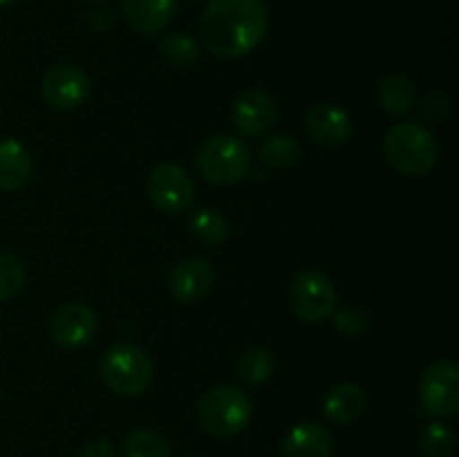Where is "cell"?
I'll use <instances>...</instances> for the list:
<instances>
[{"label":"cell","instance_id":"cell-25","mask_svg":"<svg viewBox=\"0 0 459 457\" xmlns=\"http://www.w3.org/2000/svg\"><path fill=\"white\" fill-rule=\"evenodd\" d=\"M25 285V267L13 254H0V303L9 300Z\"/></svg>","mask_w":459,"mask_h":457},{"label":"cell","instance_id":"cell-29","mask_svg":"<svg viewBox=\"0 0 459 457\" xmlns=\"http://www.w3.org/2000/svg\"><path fill=\"white\" fill-rule=\"evenodd\" d=\"M18 3V0H0V7H7V4H13Z\"/></svg>","mask_w":459,"mask_h":457},{"label":"cell","instance_id":"cell-30","mask_svg":"<svg viewBox=\"0 0 459 457\" xmlns=\"http://www.w3.org/2000/svg\"><path fill=\"white\" fill-rule=\"evenodd\" d=\"M85 3H106V0H85Z\"/></svg>","mask_w":459,"mask_h":457},{"label":"cell","instance_id":"cell-16","mask_svg":"<svg viewBox=\"0 0 459 457\" xmlns=\"http://www.w3.org/2000/svg\"><path fill=\"white\" fill-rule=\"evenodd\" d=\"M31 179L30 151L16 139H0V191H21Z\"/></svg>","mask_w":459,"mask_h":457},{"label":"cell","instance_id":"cell-10","mask_svg":"<svg viewBox=\"0 0 459 457\" xmlns=\"http://www.w3.org/2000/svg\"><path fill=\"white\" fill-rule=\"evenodd\" d=\"M97 314L83 303H67L52 316L49 334L54 343L65 349H76L88 345L97 334Z\"/></svg>","mask_w":459,"mask_h":457},{"label":"cell","instance_id":"cell-19","mask_svg":"<svg viewBox=\"0 0 459 457\" xmlns=\"http://www.w3.org/2000/svg\"><path fill=\"white\" fill-rule=\"evenodd\" d=\"M200 43L193 36L184 34V31H175V34L164 36L160 40V54L175 67H193L200 58Z\"/></svg>","mask_w":459,"mask_h":457},{"label":"cell","instance_id":"cell-17","mask_svg":"<svg viewBox=\"0 0 459 457\" xmlns=\"http://www.w3.org/2000/svg\"><path fill=\"white\" fill-rule=\"evenodd\" d=\"M363 408H366V392L350 381L332 385L330 392L325 394V401H323L327 419L334 421V424H352L361 417Z\"/></svg>","mask_w":459,"mask_h":457},{"label":"cell","instance_id":"cell-22","mask_svg":"<svg viewBox=\"0 0 459 457\" xmlns=\"http://www.w3.org/2000/svg\"><path fill=\"white\" fill-rule=\"evenodd\" d=\"M273 372V357L267 348L255 345L242 352L240 361H238V376L245 381L247 385H260L272 376Z\"/></svg>","mask_w":459,"mask_h":457},{"label":"cell","instance_id":"cell-4","mask_svg":"<svg viewBox=\"0 0 459 457\" xmlns=\"http://www.w3.org/2000/svg\"><path fill=\"white\" fill-rule=\"evenodd\" d=\"M195 164L206 182L231 186L249 175L251 151L233 134H213L200 146Z\"/></svg>","mask_w":459,"mask_h":457},{"label":"cell","instance_id":"cell-13","mask_svg":"<svg viewBox=\"0 0 459 457\" xmlns=\"http://www.w3.org/2000/svg\"><path fill=\"white\" fill-rule=\"evenodd\" d=\"M215 272L206 258H186L170 272V294L179 303H197L209 294Z\"/></svg>","mask_w":459,"mask_h":457},{"label":"cell","instance_id":"cell-15","mask_svg":"<svg viewBox=\"0 0 459 457\" xmlns=\"http://www.w3.org/2000/svg\"><path fill=\"white\" fill-rule=\"evenodd\" d=\"M332 435L323 426L314 421L294 426L282 439L281 455L282 457H332Z\"/></svg>","mask_w":459,"mask_h":457},{"label":"cell","instance_id":"cell-1","mask_svg":"<svg viewBox=\"0 0 459 457\" xmlns=\"http://www.w3.org/2000/svg\"><path fill=\"white\" fill-rule=\"evenodd\" d=\"M267 34L263 0H209L200 21L202 45L218 58H240L254 52Z\"/></svg>","mask_w":459,"mask_h":457},{"label":"cell","instance_id":"cell-27","mask_svg":"<svg viewBox=\"0 0 459 457\" xmlns=\"http://www.w3.org/2000/svg\"><path fill=\"white\" fill-rule=\"evenodd\" d=\"M448 112H451V99H448L446 90H433L421 103V116L429 124H444Z\"/></svg>","mask_w":459,"mask_h":457},{"label":"cell","instance_id":"cell-18","mask_svg":"<svg viewBox=\"0 0 459 457\" xmlns=\"http://www.w3.org/2000/svg\"><path fill=\"white\" fill-rule=\"evenodd\" d=\"M417 88L408 76L388 74L379 83V103L390 115H406L415 108Z\"/></svg>","mask_w":459,"mask_h":457},{"label":"cell","instance_id":"cell-23","mask_svg":"<svg viewBox=\"0 0 459 457\" xmlns=\"http://www.w3.org/2000/svg\"><path fill=\"white\" fill-rule=\"evenodd\" d=\"M124 457H170V446L157 430L137 428L126 437Z\"/></svg>","mask_w":459,"mask_h":457},{"label":"cell","instance_id":"cell-5","mask_svg":"<svg viewBox=\"0 0 459 457\" xmlns=\"http://www.w3.org/2000/svg\"><path fill=\"white\" fill-rule=\"evenodd\" d=\"M103 384L119 397H139L152 384V361L142 348L130 343L112 345L101 358Z\"/></svg>","mask_w":459,"mask_h":457},{"label":"cell","instance_id":"cell-24","mask_svg":"<svg viewBox=\"0 0 459 457\" xmlns=\"http://www.w3.org/2000/svg\"><path fill=\"white\" fill-rule=\"evenodd\" d=\"M455 444V433L439 421L426 426L420 437V448L426 457H453Z\"/></svg>","mask_w":459,"mask_h":457},{"label":"cell","instance_id":"cell-11","mask_svg":"<svg viewBox=\"0 0 459 457\" xmlns=\"http://www.w3.org/2000/svg\"><path fill=\"white\" fill-rule=\"evenodd\" d=\"M90 79L76 65H54L43 76V99L56 110H74L88 99Z\"/></svg>","mask_w":459,"mask_h":457},{"label":"cell","instance_id":"cell-7","mask_svg":"<svg viewBox=\"0 0 459 457\" xmlns=\"http://www.w3.org/2000/svg\"><path fill=\"white\" fill-rule=\"evenodd\" d=\"M424 412L433 417H455L459 412V367L455 361L439 358L426 367L420 384Z\"/></svg>","mask_w":459,"mask_h":457},{"label":"cell","instance_id":"cell-9","mask_svg":"<svg viewBox=\"0 0 459 457\" xmlns=\"http://www.w3.org/2000/svg\"><path fill=\"white\" fill-rule=\"evenodd\" d=\"M233 125L245 137H263L276 125L278 106L273 97L264 90L254 88L236 99L231 110Z\"/></svg>","mask_w":459,"mask_h":457},{"label":"cell","instance_id":"cell-6","mask_svg":"<svg viewBox=\"0 0 459 457\" xmlns=\"http://www.w3.org/2000/svg\"><path fill=\"white\" fill-rule=\"evenodd\" d=\"M291 309L305 323H321L336 309V289L325 273L305 269L291 280Z\"/></svg>","mask_w":459,"mask_h":457},{"label":"cell","instance_id":"cell-20","mask_svg":"<svg viewBox=\"0 0 459 457\" xmlns=\"http://www.w3.org/2000/svg\"><path fill=\"white\" fill-rule=\"evenodd\" d=\"M191 227L193 236L197 237L200 242L209 246H218L222 245L224 240L229 237V222L220 211L215 209H200L191 215Z\"/></svg>","mask_w":459,"mask_h":457},{"label":"cell","instance_id":"cell-3","mask_svg":"<svg viewBox=\"0 0 459 457\" xmlns=\"http://www.w3.org/2000/svg\"><path fill=\"white\" fill-rule=\"evenodd\" d=\"M251 399L236 385H218L200 397L195 408L197 421L213 437H236L249 426Z\"/></svg>","mask_w":459,"mask_h":457},{"label":"cell","instance_id":"cell-26","mask_svg":"<svg viewBox=\"0 0 459 457\" xmlns=\"http://www.w3.org/2000/svg\"><path fill=\"white\" fill-rule=\"evenodd\" d=\"M334 325L348 339H357V336L366 334V330L370 327V318L357 305H341L334 309Z\"/></svg>","mask_w":459,"mask_h":457},{"label":"cell","instance_id":"cell-8","mask_svg":"<svg viewBox=\"0 0 459 457\" xmlns=\"http://www.w3.org/2000/svg\"><path fill=\"white\" fill-rule=\"evenodd\" d=\"M148 200L161 213H182L193 202V179L179 164L166 161L152 168L146 184Z\"/></svg>","mask_w":459,"mask_h":457},{"label":"cell","instance_id":"cell-14","mask_svg":"<svg viewBox=\"0 0 459 457\" xmlns=\"http://www.w3.org/2000/svg\"><path fill=\"white\" fill-rule=\"evenodd\" d=\"M121 9L130 30L155 36L173 22L178 0H121Z\"/></svg>","mask_w":459,"mask_h":457},{"label":"cell","instance_id":"cell-2","mask_svg":"<svg viewBox=\"0 0 459 457\" xmlns=\"http://www.w3.org/2000/svg\"><path fill=\"white\" fill-rule=\"evenodd\" d=\"M384 155L394 170H399L402 175H411V177H420L437 164L439 146L433 133L424 124L406 121V124L393 125L385 133Z\"/></svg>","mask_w":459,"mask_h":457},{"label":"cell","instance_id":"cell-28","mask_svg":"<svg viewBox=\"0 0 459 457\" xmlns=\"http://www.w3.org/2000/svg\"><path fill=\"white\" fill-rule=\"evenodd\" d=\"M79 457H117V451L108 439H94V442L85 444Z\"/></svg>","mask_w":459,"mask_h":457},{"label":"cell","instance_id":"cell-12","mask_svg":"<svg viewBox=\"0 0 459 457\" xmlns=\"http://www.w3.org/2000/svg\"><path fill=\"white\" fill-rule=\"evenodd\" d=\"M305 130L316 143L327 148L343 146L352 134V119L348 112L332 103H316L305 115Z\"/></svg>","mask_w":459,"mask_h":457},{"label":"cell","instance_id":"cell-21","mask_svg":"<svg viewBox=\"0 0 459 457\" xmlns=\"http://www.w3.org/2000/svg\"><path fill=\"white\" fill-rule=\"evenodd\" d=\"M258 157L273 170H285L300 160V146L287 134H276L258 148Z\"/></svg>","mask_w":459,"mask_h":457}]
</instances>
